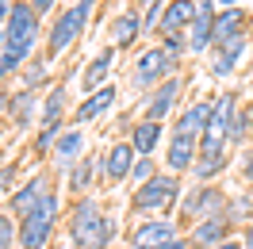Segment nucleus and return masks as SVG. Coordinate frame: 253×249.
Wrapping results in <instances>:
<instances>
[{"instance_id":"1","label":"nucleus","mask_w":253,"mask_h":249,"mask_svg":"<svg viewBox=\"0 0 253 249\" xmlns=\"http://www.w3.org/2000/svg\"><path fill=\"white\" fill-rule=\"evenodd\" d=\"M115 238V218L100 211L92 196H81L69 207V242L73 249H108Z\"/></svg>"},{"instance_id":"2","label":"nucleus","mask_w":253,"mask_h":249,"mask_svg":"<svg viewBox=\"0 0 253 249\" xmlns=\"http://www.w3.org/2000/svg\"><path fill=\"white\" fill-rule=\"evenodd\" d=\"M35 35H39V12L31 4H12V19L4 27V50H0V73H12L16 65L27 62V54L35 46Z\"/></svg>"},{"instance_id":"3","label":"nucleus","mask_w":253,"mask_h":249,"mask_svg":"<svg viewBox=\"0 0 253 249\" xmlns=\"http://www.w3.org/2000/svg\"><path fill=\"white\" fill-rule=\"evenodd\" d=\"M58 218H62V196L50 192L35 211H27L19 218V249H46L50 238H54Z\"/></svg>"},{"instance_id":"4","label":"nucleus","mask_w":253,"mask_h":249,"mask_svg":"<svg viewBox=\"0 0 253 249\" xmlns=\"http://www.w3.org/2000/svg\"><path fill=\"white\" fill-rule=\"evenodd\" d=\"M176 203H180V180H176V172H158L154 180H146L142 188H134L130 207H134L138 215H169Z\"/></svg>"},{"instance_id":"5","label":"nucleus","mask_w":253,"mask_h":249,"mask_svg":"<svg viewBox=\"0 0 253 249\" xmlns=\"http://www.w3.org/2000/svg\"><path fill=\"white\" fill-rule=\"evenodd\" d=\"M226 203H230V196H226L222 188L200 184L180 200V218L192 222V226H196V222H207V218H222L226 215Z\"/></svg>"},{"instance_id":"6","label":"nucleus","mask_w":253,"mask_h":249,"mask_svg":"<svg viewBox=\"0 0 253 249\" xmlns=\"http://www.w3.org/2000/svg\"><path fill=\"white\" fill-rule=\"evenodd\" d=\"M88 12H92V0H77L65 16L54 19V31H50V54H65V50L77 42V35L84 31Z\"/></svg>"},{"instance_id":"7","label":"nucleus","mask_w":253,"mask_h":249,"mask_svg":"<svg viewBox=\"0 0 253 249\" xmlns=\"http://www.w3.org/2000/svg\"><path fill=\"white\" fill-rule=\"evenodd\" d=\"M173 69H176V58L165 46H154V50H146L142 58H138V65H134V84L158 88V81H169Z\"/></svg>"},{"instance_id":"8","label":"nucleus","mask_w":253,"mask_h":249,"mask_svg":"<svg viewBox=\"0 0 253 249\" xmlns=\"http://www.w3.org/2000/svg\"><path fill=\"white\" fill-rule=\"evenodd\" d=\"M180 238V230H176L173 218H142L134 230H130V246L134 249H158V246H169V242H176Z\"/></svg>"},{"instance_id":"9","label":"nucleus","mask_w":253,"mask_h":249,"mask_svg":"<svg viewBox=\"0 0 253 249\" xmlns=\"http://www.w3.org/2000/svg\"><path fill=\"white\" fill-rule=\"evenodd\" d=\"M222 165H226V138H219V134H200V157H196L192 172H196L200 180H211V176L222 172Z\"/></svg>"},{"instance_id":"10","label":"nucleus","mask_w":253,"mask_h":249,"mask_svg":"<svg viewBox=\"0 0 253 249\" xmlns=\"http://www.w3.org/2000/svg\"><path fill=\"white\" fill-rule=\"evenodd\" d=\"M215 19H219L215 4L211 0H196V19H192V27H188V50L192 54H204L215 42Z\"/></svg>"},{"instance_id":"11","label":"nucleus","mask_w":253,"mask_h":249,"mask_svg":"<svg viewBox=\"0 0 253 249\" xmlns=\"http://www.w3.org/2000/svg\"><path fill=\"white\" fill-rule=\"evenodd\" d=\"M50 192H54V188L46 184V176H31L27 184H19L16 192H12V200H8V215H12V218H23L27 211H35L39 203L46 200Z\"/></svg>"},{"instance_id":"12","label":"nucleus","mask_w":253,"mask_h":249,"mask_svg":"<svg viewBox=\"0 0 253 249\" xmlns=\"http://www.w3.org/2000/svg\"><path fill=\"white\" fill-rule=\"evenodd\" d=\"M134 161H138V150L130 146V142H115L104 157V176H108L111 184H123L130 180V172H134Z\"/></svg>"},{"instance_id":"13","label":"nucleus","mask_w":253,"mask_h":249,"mask_svg":"<svg viewBox=\"0 0 253 249\" xmlns=\"http://www.w3.org/2000/svg\"><path fill=\"white\" fill-rule=\"evenodd\" d=\"M196 157H200V138H192V134H169V150H165V165L169 172H184L196 165Z\"/></svg>"},{"instance_id":"14","label":"nucleus","mask_w":253,"mask_h":249,"mask_svg":"<svg viewBox=\"0 0 253 249\" xmlns=\"http://www.w3.org/2000/svg\"><path fill=\"white\" fill-rule=\"evenodd\" d=\"M230 222L226 218H207V222H196L188 230V246L192 249H219L222 242H230Z\"/></svg>"},{"instance_id":"15","label":"nucleus","mask_w":253,"mask_h":249,"mask_svg":"<svg viewBox=\"0 0 253 249\" xmlns=\"http://www.w3.org/2000/svg\"><path fill=\"white\" fill-rule=\"evenodd\" d=\"M176 96H180V77H169V81H161L158 88H154V96L146 100V119H165L169 115V108L176 104Z\"/></svg>"},{"instance_id":"16","label":"nucleus","mask_w":253,"mask_h":249,"mask_svg":"<svg viewBox=\"0 0 253 249\" xmlns=\"http://www.w3.org/2000/svg\"><path fill=\"white\" fill-rule=\"evenodd\" d=\"M196 19V0H173L161 16V35H184Z\"/></svg>"},{"instance_id":"17","label":"nucleus","mask_w":253,"mask_h":249,"mask_svg":"<svg viewBox=\"0 0 253 249\" xmlns=\"http://www.w3.org/2000/svg\"><path fill=\"white\" fill-rule=\"evenodd\" d=\"M161 134H165V126H161L158 119H142L138 126H130V146L138 150V157H150L158 150Z\"/></svg>"},{"instance_id":"18","label":"nucleus","mask_w":253,"mask_h":249,"mask_svg":"<svg viewBox=\"0 0 253 249\" xmlns=\"http://www.w3.org/2000/svg\"><path fill=\"white\" fill-rule=\"evenodd\" d=\"M96 169H104V161L100 157H81L77 165L69 169V176H65V184H69V192H77V196H84L88 188H92V176Z\"/></svg>"},{"instance_id":"19","label":"nucleus","mask_w":253,"mask_h":249,"mask_svg":"<svg viewBox=\"0 0 253 249\" xmlns=\"http://www.w3.org/2000/svg\"><path fill=\"white\" fill-rule=\"evenodd\" d=\"M230 119H234V92H222L219 100L211 104V123H207L204 134H219V138H226Z\"/></svg>"},{"instance_id":"20","label":"nucleus","mask_w":253,"mask_h":249,"mask_svg":"<svg viewBox=\"0 0 253 249\" xmlns=\"http://www.w3.org/2000/svg\"><path fill=\"white\" fill-rule=\"evenodd\" d=\"M246 23H250L246 8H222L219 19H215V42H226V39L242 35V31H246Z\"/></svg>"},{"instance_id":"21","label":"nucleus","mask_w":253,"mask_h":249,"mask_svg":"<svg viewBox=\"0 0 253 249\" xmlns=\"http://www.w3.org/2000/svg\"><path fill=\"white\" fill-rule=\"evenodd\" d=\"M211 123V104H192L180 119H176V134H192V138H200Z\"/></svg>"},{"instance_id":"22","label":"nucleus","mask_w":253,"mask_h":249,"mask_svg":"<svg viewBox=\"0 0 253 249\" xmlns=\"http://www.w3.org/2000/svg\"><path fill=\"white\" fill-rule=\"evenodd\" d=\"M115 104V88H108V84H100L84 104L77 108V123H88V119H96V115H104V111Z\"/></svg>"},{"instance_id":"23","label":"nucleus","mask_w":253,"mask_h":249,"mask_svg":"<svg viewBox=\"0 0 253 249\" xmlns=\"http://www.w3.org/2000/svg\"><path fill=\"white\" fill-rule=\"evenodd\" d=\"M81 150H84V134H81V130H65L62 138H58V146H54L58 165H62V169H73L81 161Z\"/></svg>"},{"instance_id":"24","label":"nucleus","mask_w":253,"mask_h":249,"mask_svg":"<svg viewBox=\"0 0 253 249\" xmlns=\"http://www.w3.org/2000/svg\"><path fill=\"white\" fill-rule=\"evenodd\" d=\"M138 35H142V19L134 16V12H123V16L111 19V42L115 46H130Z\"/></svg>"},{"instance_id":"25","label":"nucleus","mask_w":253,"mask_h":249,"mask_svg":"<svg viewBox=\"0 0 253 249\" xmlns=\"http://www.w3.org/2000/svg\"><path fill=\"white\" fill-rule=\"evenodd\" d=\"M250 211H253V200L250 196H230V203H226V222H230V226H242V230H246V226H250Z\"/></svg>"},{"instance_id":"26","label":"nucleus","mask_w":253,"mask_h":249,"mask_svg":"<svg viewBox=\"0 0 253 249\" xmlns=\"http://www.w3.org/2000/svg\"><path fill=\"white\" fill-rule=\"evenodd\" d=\"M108 69H111V50H104V54H100V58H96V62L88 65V69H84V88L92 92L96 84L108 77Z\"/></svg>"},{"instance_id":"27","label":"nucleus","mask_w":253,"mask_h":249,"mask_svg":"<svg viewBox=\"0 0 253 249\" xmlns=\"http://www.w3.org/2000/svg\"><path fill=\"white\" fill-rule=\"evenodd\" d=\"M62 108H65V84H54V92L46 96V108H42V123H62Z\"/></svg>"},{"instance_id":"28","label":"nucleus","mask_w":253,"mask_h":249,"mask_svg":"<svg viewBox=\"0 0 253 249\" xmlns=\"http://www.w3.org/2000/svg\"><path fill=\"white\" fill-rule=\"evenodd\" d=\"M8 108H12V115H16V123H19V126H27V123H31L35 96L27 92V88H23V92H16V96H12V104H8Z\"/></svg>"},{"instance_id":"29","label":"nucleus","mask_w":253,"mask_h":249,"mask_svg":"<svg viewBox=\"0 0 253 249\" xmlns=\"http://www.w3.org/2000/svg\"><path fill=\"white\" fill-rule=\"evenodd\" d=\"M246 46H250V35L242 31V35H234V39H226V42H219V54L226 58L230 65H238V58L246 54Z\"/></svg>"},{"instance_id":"30","label":"nucleus","mask_w":253,"mask_h":249,"mask_svg":"<svg viewBox=\"0 0 253 249\" xmlns=\"http://www.w3.org/2000/svg\"><path fill=\"white\" fill-rule=\"evenodd\" d=\"M0 249H19V218L0 215Z\"/></svg>"},{"instance_id":"31","label":"nucleus","mask_w":253,"mask_h":249,"mask_svg":"<svg viewBox=\"0 0 253 249\" xmlns=\"http://www.w3.org/2000/svg\"><path fill=\"white\" fill-rule=\"evenodd\" d=\"M154 176H158V165H154V157H138V161H134V172H130V180L142 188L146 180H154Z\"/></svg>"},{"instance_id":"32","label":"nucleus","mask_w":253,"mask_h":249,"mask_svg":"<svg viewBox=\"0 0 253 249\" xmlns=\"http://www.w3.org/2000/svg\"><path fill=\"white\" fill-rule=\"evenodd\" d=\"M246 134H250V115H246V111H234L230 130H226V142H246Z\"/></svg>"},{"instance_id":"33","label":"nucleus","mask_w":253,"mask_h":249,"mask_svg":"<svg viewBox=\"0 0 253 249\" xmlns=\"http://www.w3.org/2000/svg\"><path fill=\"white\" fill-rule=\"evenodd\" d=\"M23 81H27V84H42V81H46V62H42V58L27 62V69H23Z\"/></svg>"},{"instance_id":"34","label":"nucleus","mask_w":253,"mask_h":249,"mask_svg":"<svg viewBox=\"0 0 253 249\" xmlns=\"http://www.w3.org/2000/svg\"><path fill=\"white\" fill-rule=\"evenodd\" d=\"M161 46L169 50L173 58H180V54L188 50V31H184V35H165V42H161Z\"/></svg>"},{"instance_id":"35","label":"nucleus","mask_w":253,"mask_h":249,"mask_svg":"<svg viewBox=\"0 0 253 249\" xmlns=\"http://www.w3.org/2000/svg\"><path fill=\"white\" fill-rule=\"evenodd\" d=\"M161 16H165L161 0H158V4H150V8H146V19H142V31H150V27H161Z\"/></svg>"},{"instance_id":"36","label":"nucleus","mask_w":253,"mask_h":249,"mask_svg":"<svg viewBox=\"0 0 253 249\" xmlns=\"http://www.w3.org/2000/svg\"><path fill=\"white\" fill-rule=\"evenodd\" d=\"M16 165H4V169H0V196H4V192H16Z\"/></svg>"},{"instance_id":"37","label":"nucleus","mask_w":253,"mask_h":249,"mask_svg":"<svg viewBox=\"0 0 253 249\" xmlns=\"http://www.w3.org/2000/svg\"><path fill=\"white\" fill-rule=\"evenodd\" d=\"M211 73H215V77H230V73H234V65L226 62L222 54H215V58H211Z\"/></svg>"},{"instance_id":"38","label":"nucleus","mask_w":253,"mask_h":249,"mask_svg":"<svg viewBox=\"0 0 253 249\" xmlns=\"http://www.w3.org/2000/svg\"><path fill=\"white\" fill-rule=\"evenodd\" d=\"M12 4H16V0H0V31H4L8 19H12Z\"/></svg>"},{"instance_id":"39","label":"nucleus","mask_w":253,"mask_h":249,"mask_svg":"<svg viewBox=\"0 0 253 249\" xmlns=\"http://www.w3.org/2000/svg\"><path fill=\"white\" fill-rule=\"evenodd\" d=\"M242 176H246V180L253 184V150L246 154V161H242Z\"/></svg>"},{"instance_id":"40","label":"nucleus","mask_w":253,"mask_h":249,"mask_svg":"<svg viewBox=\"0 0 253 249\" xmlns=\"http://www.w3.org/2000/svg\"><path fill=\"white\" fill-rule=\"evenodd\" d=\"M158 249H192V246H188V238H184V234H180V238H176V242H169V246H158Z\"/></svg>"},{"instance_id":"41","label":"nucleus","mask_w":253,"mask_h":249,"mask_svg":"<svg viewBox=\"0 0 253 249\" xmlns=\"http://www.w3.org/2000/svg\"><path fill=\"white\" fill-rule=\"evenodd\" d=\"M242 246H246V249H253V222L246 226V230H242Z\"/></svg>"},{"instance_id":"42","label":"nucleus","mask_w":253,"mask_h":249,"mask_svg":"<svg viewBox=\"0 0 253 249\" xmlns=\"http://www.w3.org/2000/svg\"><path fill=\"white\" fill-rule=\"evenodd\" d=\"M31 8H35V12H50V8H54V0H31Z\"/></svg>"},{"instance_id":"43","label":"nucleus","mask_w":253,"mask_h":249,"mask_svg":"<svg viewBox=\"0 0 253 249\" xmlns=\"http://www.w3.org/2000/svg\"><path fill=\"white\" fill-rule=\"evenodd\" d=\"M219 249H246V246H242V242H234V238H230V242H222Z\"/></svg>"},{"instance_id":"44","label":"nucleus","mask_w":253,"mask_h":249,"mask_svg":"<svg viewBox=\"0 0 253 249\" xmlns=\"http://www.w3.org/2000/svg\"><path fill=\"white\" fill-rule=\"evenodd\" d=\"M222 8H238V0H219V12Z\"/></svg>"},{"instance_id":"45","label":"nucleus","mask_w":253,"mask_h":249,"mask_svg":"<svg viewBox=\"0 0 253 249\" xmlns=\"http://www.w3.org/2000/svg\"><path fill=\"white\" fill-rule=\"evenodd\" d=\"M246 115H250V130H253V104H250V111H246Z\"/></svg>"},{"instance_id":"46","label":"nucleus","mask_w":253,"mask_h":249,"mask_svg":"<svg viewBox=\"0 0 253 249\" xmlns=\"http://www.w3.org/2000/svg\"><path fill=\"white\" fill-rule=\"evenodd\" d=\"M138 4H146V8H150V4H158V0H138Z\"/></svg>"},{"instance_id":"47","label":"nucleus","mask_w":253,"mask_h":249,"mask_svg":"<svg viewBox=\"0 0 253 249\" xmlns=\"http://www.w3.org/2000/svg\"><path fill=\"white\" fill-rule=\"evenodd\" d=\"M0 50H4V31H0Z\"/></svg>"},{"instance_id":"48","label":"nucleus","mask_w":253,"mask_h":249,"mask_svg":"<svg viewBox=\"0 0 253 249\" xmlns=\"http://www.w3.org/2000/svg\"><path fill=\"white\" fill-rule=\"evenodd\" d=\"M0 134H4V123H0Z\"/></svg>"},{"instance_id":"49","label":"nucleus","mask_w":253,"mask_h":249,"mask_svg":"<svg viewBox=\"0 0 253 249\" xmlns=\"http://www.w3.org/2000/svg\"><path fill=\"white\" fill-rule=\"evenodd\" d=\"M0 81H4V73H0Z\"/></svg>"}]
</instances>
